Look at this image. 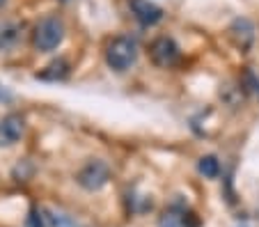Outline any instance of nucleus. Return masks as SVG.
Instances as JSON below:
<instances>
[{
  "instance_id": "nucleus-1",
  "label": "nucleus",
  "mask_w": 259,
  "mask_h": 227,
  "mask_svg": "<svg viewBox=\"0 0 259 227\" xmlns=\"http://www.w3.org/2000/svg\"><path fill=\"white\" fill-rule=\"evenodd\" d=\"M138 60V41L133 37H115L106 46V62L115 71L131 69Z\"/></svg>"
},
{
  "instance_id": "nucleus-2",
  "label": "nucleus",
  "mask_w": 259,
  "mask_h": 227,
  "mask_svg": "<svg viewBox=\"0 0 259 227\" xmlns=\"http://www.w3.org/2000/svg\"><path fill=\"white\" fill-rule=\"evenodd\" d=\"M64 39V23L58 19V16H46L37 23L32 32V44L37 51L41 53H49V51H55Z\"/></svg>"
},
{
  "instance_id": "nucleus-3",
  "label": "nucleus",
  "mask_w": 259,
  "mask_h": 227,
  "mask_svg": "<svg viewBox=\"0 0 259 227\" xmlns=\"http://www.w3.org/2000/svg\"><path fill=\"white\" fill-rule=\"evenodd\" d=\"M76 179H78V184L85 191H99V188H103L108 184V179H110V168H108L106 161L94 158V161H88V163L80 168Z\"/></svg>"
},
{
  "instance_id": "nucleus-4",
  "label": "nucleus",
  "mask_w": 259,
  "mask_h": 227,
  "mask_svg": "<svg viewBox=\"0 0 259 227\" xmlns=\"http://www.w3.org/2000/svg\"><path fill=\"white\" fill-rule=\"evenodd\" d=\"M158 227H200V218L191 209L181 207V204H172L161 213Z\"/></svg>"
},
{
  "instance_id": "nucleus-5",
  "label": "nucleus",
  "mask_w": 259,
  "mask_h": 227,
  "mask_svg": "<svg viewBox=\"0 0 259 227\" xmlns=\"http://www.w3.org/2000/svg\"><path fill=\"white\" fill-rule=\"evenodd\" d=\"M149 53H152L154 64L167 69V67H175L177 60H179V46H177V41L172 37H158L152 44Z\"/></svg>"
},
{
  "instance_id": "nucleus-6",
  "label": "nucleus",
  "mask_w": 259,
  "mask_h": 227,
  "mask_svg": "<svg viewBox=\"0 0 259 227\" xmlns=\"http://www.w3.org/2000/svg\"><path fill=\"white\" fill-rule=\"evenodd\" d=\"M25 131V119L19 113H10L0 119V147H12Z\"/></svg>"
},
{
  "instance_id": "nucleus-7",
  "label": "nucleus",
  "mask_w": 259,
  "mask_h": 227,
  "mask_svg": "<svg viewBox=\"0 0 259 227\" xmlns=\"http://www.w3.org/2000/svg\"><path fill=\"white\" fill-rule=\"evenodd\" d=\"M128 5H131V14L142 25H156L163 19V10L154 5L152 0H128Z\"/></svg>"
},
{
  "instance_id": "nucleus-8",
  "label": "nucleus",
  "mask_w": 259,
  "mask_h": 227,
  "mask_svg": "<svg viewBox=\"0 0 259 227\" xmlns=\"http://www.w3.org/2000/svg\"><path fill=\"white\" fill-rule=\"evenodd\" d=\"M21 37H23V23L19 21H7L0 25V53L14 51L19 46Z\"/></svg>"
},
{
  "instance_id": "nucleus-9",
  "label": "nucleus",
  "mask_w": 259,
  "mask_h": 227,
  "mask_svg": "<svg viewBox=\"0 0 259 227\" xmlns=\"http://www.w3.org/2000/svg\"><path fill=\"white\" fill-rule=\"evenodd\" d=\"M230 32H232V37H234L236 46H239L241 51L250 49V44H252V39H254V28L248 19H236L234 23H232Z\"/></svg>"
},
{
  "instance_id": "nucleus-10",
  "label": "nucleus",
  "mask_w": 259,
  "mask_h": 227,
  "mask_svg": "<svg viewBox=\"0 0 259 227\" xmlns=\"http://www.w3.org/2000/svg\"><path fill=\"white\" fill-rule=\"evenodd\" d=\"M69 76V62L67 60H53V62L49 64V67H46L44 71H39V74H37V78H41V80H64Z\"/></svg>"
},
{
  "instance_id": "nucleus-11",
  "label": "nucleus",
  "mask_w": 259,
  "mask_h": 227,
  "mask_svg": "<svg viewBox=\"0 0 259 227\" xmlns=\"http://www.w3.org/2000/svg\"><path fill=\"white\" fill-rule=\"evenodd\" d=\"M197 170H200V174H204L206 179H215L220 174V163L215 156H202L200 161H197Z\"/></svg>"
},
{
  "instance_id": "nucleus-12",
  "label": "nucleus",
  "mask_w": 259,
  "mask_h": 227,
  "mask_svg": "<svg viewBox=\"0 0 259 227\" xmlns=\"http://www.w3.org/2000/svg\"><path fill=\"white\" fill-rule=\"evenodd\" d=\"M28 227H46L44 225V216H41L37 209H34L32 213H30V218H28Z\"/></svg>"
},
{
  "instance_id": "nucleus-13",
  "label": "nucleus",
  "mask_w": 259,
  "mask_h": 227,
  "mask_svg": "<svg viewBox=\"0 0 259 227\" xmlns=\"http://www.w3.org/2000/svg\"><path fill=\"white\" fill-rule=\"evenodd\" d=\"M248 78H250V80H252V87H254V92H257V94H259V78H254V76H252V74H248Z\"/></svg>"
},
{
  "instance_id": "nucleus-14",
  "label": "nucleus",
  "mask_w": 259,
  "mask_h": 227,
  "mask_svg": "<svg viewBox=\"0 0 259 227\" xmlns=\"http://www.w3.org/2000/svg\"><path fill=\"white\" fill-rule=\"evenodd\" d=\"M5 3H7V0H0V7H3V5H5Z\"/></svg>"
},
{
  "instance_id": "nucleus-15",
  "label": "nucleus",
  "mask_w": 259,
  "mask_h": 227,
  "mask_svg": "<svg viewBox=\"0 0 259 227\" xmlns=\"http://www.w3.org/2000/svg\"><path fill=\"white\" fill-rule=\"evenodd\" d=\"M60 3H71V0H60Z\"/></svg>"
}]
</instances>
